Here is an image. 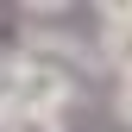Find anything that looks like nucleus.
<instances>
[{
	"label": "nucleus",
	"instance_id": "20e7f679",
	"mask_svg": "<svg viewBox=\"0 0 132 132\" xmlns=\"http://www.w3.org/2000/svg\"><path fill=\"white\" fill-rule=\"evenodd\" d=\"M113 107H120V120L132 126V57L113 69Z\"/></svg>",
	"mask_w": 132,
	"mask_h": 132
},
{
	"label": "nucleus",
	"instance_id": "39448f33",
	"mask_svg": "<svg viewBox=\"0 0 132 132\" xmlns=\"http://www.w3.org/2000/svg\"><path fill=\"white\" fill-rule=\"evenodd\" d=\"M13 113V76H6V63H0V120Z\"/></svg>",
	"mask_w": 132,
	"mask_h": 132
},
{
	"label": "nucleus",
	"instance_id": "f257e3e1",
	"mask_svg": "<svg viewBox=\"0 0 132 132\" xmlns=\"http://www.w3.org/2000/svg\"><path fill=\"white\" fill-rule=\"evenodd\" d=\"M6 76H13V107H38L63 120V107L76 101V57L63 44H31L6 57Z\"/></svg>",
	"mask_w": 132,
	"mask_h": 132
},
{
	"label": "nucleus",
	"instance_id": "7ed1b4c3",
	"mask_svg": "<svg viewBox=\"0 0 132 132\" xmlns=\"http://www.w3.org/2000/svg\"><path fill=\"white\" fill-rule=\"evenodd\" d=\"M0 132H69L57 120V113H38V107H13L6 120H0Z\"/></svg>",
	"mask_w": 132,
	"mask_h": 132
},
{
	"label": "nucleus",
	"instance_id": "f03ea898",
	"mask_svg": "<svg viewBox=\"0 0 132 132\" xmlns=\"http://www.w3.org/2000/svg\"><path fill=\"white\" fill-rule=\"evenodd\" d=\"M94 19H101V63L120 69V63L132 57V0H101Z\"/></svg>",
	"mask_w": 132,
	"mask_h": 132
}]
</instances>
